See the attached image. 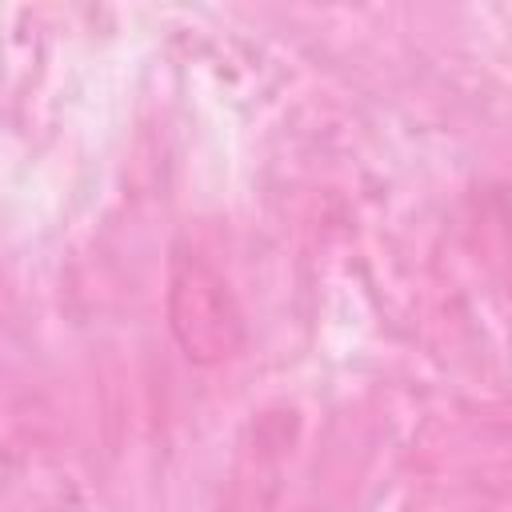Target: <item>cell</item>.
Masks as SVG:
<instances>
[{
	"label": "cell",
	"mask_w": 512,
	"mask_h": 512,
	"mask_svg": "<svg viewBox=\"0 0 512 512\" xmlns=\"http://www.w3.org/2000/svg\"><path fill=\"white\" fill-rule=\"evenodd\" d=\"M172 328L188 348V356L196 360H220L236 348V312L228 308V292L200 260L176 264Z\"/></svg>",
	"instance_id": "obj_1"
}]
</instances>
